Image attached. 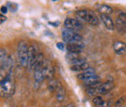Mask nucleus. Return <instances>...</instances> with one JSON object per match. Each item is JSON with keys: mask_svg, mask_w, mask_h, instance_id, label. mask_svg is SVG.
Wrapping results in <instances>:
<instances>
[{"mask_svg": "<svg viewBox=\"0 0 126 107\" xmlns=\"http://www.w3.org/2000/svg\"><path fill=\"white\" fill-rule=\"evenodd\" d=\"M66 107H75V106H74L73 104H68V105H67Z\"/></svg>", "mask_w": 126, "mask_h": 107, "instance_id": "nucleus-28", "label": "nucleus"}, {"mask_svg": "<svg viewBox=\"0 0 126 107\" xmlns=\"http://www.w3.org/2000/svg\"><path fill=\"white\" fill-rule=\"evenodd\" d=\"M66 59L68 60V62L71 65L81 63V62H84L85 61L84 58H82L80 56V54H76V53H68L66 55Z\"/></svg>", "mask_w": 126, "mask_h": 107, "instance_id": "nucleus-10", "label": "nucleus"}, {"mask_svg": "<svg viewBox=\"0 0 126 107\" xmlns=\"http://www.w3.org/2000/svg\"><path fill=\"white\" fill-rule=\"evenodd\" d=\"M38 55H39V53L37 51V48L34 45H30L29 49H28V65H27V68L29 70H34Z\"/></svg>", "mask_w": 126, "mask_h": 107, "instance_id": "nucleus-7", "label": "nucleus"}, {"mask_svg": "<svg viewBox=\"0 0 126 107\" xmlns=\"http://www.w3.org/2000/svg\"><path fill=\"white\" fill-rule=\"evenodd\" d=\"M100 19L103 21V23L105 24V26L107 27V29H109V30H114L115 24H114V21H112V19L110 17V15L100 14Z\"/></svg>", "mask_w": 126, "mask_h": 107, "instance_id": "nucleus-11", "label": "nucleus"}, {"mask_svg": "<svg viewBox=\"0 0 126 107\" xmlns=\"http://www.w3.org/2000/svg\"><path fill=\"white\" fill-rule=\"evenodd\" d=\"M114 87V84L112 81H108L105 83H102L101 85H99L96 88H89L86 90L87 94L92 95V96H96L98 94H106L109 92H110Z\"/></svg>", "mask_w": 126, "mask_h": 107, "instance_id": "nucleus-5", "label": "nucleus"}, {"mask_svg": "<svg viewBox=\"0 0 126 107\" xmlns=\"http://www.w3.org/2000/svg\"><path fill=\"white\" fill-rule=\"evenodd\" d=\"M84 45L82 44V42L80 43H73V44H67L66 50L68 51V53H76V54H80V52L83 50Z\"/></svg>", "mask_w": 126, "mask_h": 107, "instance_id": "nucleus-12", "label": "nucleus"}, {"mask_svg": "<svg viewBox=\"0 0 126 107\" xmlns=\"http://www.w3.org/2000/svg\"><path fill=\"white\" fill-rule=\"evenodd\" d=\"M65 95H66V92H65L63 86L59 89V90H57L56 92H55V96H56V98H57V100H58L59 102H62L63 100H64Z\"/></svg>", "mask_w": 126, "mask_h": 107, "instance_id": "nucleus-21", "label": "nucleus"}, {"mask_svg": "<svg viewBox=\"0 0 126 107\" xmlns=\"http://www.w3.org/2000/svg\"><path fill=\"white\" fill-rule=\"evenodd\" d=\"M99 80H100V77L98 76V75H96V74H94V75L90 76L89 78L85 79V80L83 81V85H84V87L87 88L89 85H91L92 83H94V82H96V81H99Z\"/></svg>", "mask_w": 126, "mask_h": 107, "instance_id": "nucleus-20", "label": "nucleus"}, {"mask_svg": "<svg viewBox=\"0 0 126 107\" xmlns=\"http://www.w3.org/2000/svg\"><path fill=\"white\" fill-rule=\"evenodd\" d=\"M92 102H93V104H94L96 107H101L102 104L104 103V99H103L101 96L96 95V96H94V98L92 99Z\"/></svg>", "mask_w": 126, "mask_h": 107, "instance_id": "nucleus-22", "label": "nucleus"}, {"mask_svg": "<svg viewBox=\"0 0 126 107\" xmlns=\"http://www.w3.org/2000/svg\"><path fill=\"white\" fill-rule=\"evenodd\" d=\"M89 65L86 61L84 62H81V63H78V64H74V65H71V70L72 71H83L85 70L86 68H88Z\"/></svg>", "mask_w": 126, "mask_h": 107, "instance_id": "nucleus-18", "label": "nucleus"}, {"mask_svg": "<svg viewBox=\"0 0 126 107\" xmlns=\"http://www.w3.org/2000/svg\"><path fill=\"white\" fill-rule=\"evenodd\" d=\"M28 49L29 46L26 41H19L16 48L17 61L22 67H27L28 65Z\"/></svg>", "mask_w": 126, "mask_h": 107, "instance_id": "nucleus-3", "label": "nucleus"}, {"mask_svg": "<svg viewBox=\"0 0 126 107\" xmlns=\"http://www.w3.org/2000/svg\"><path fill=\"white\" fill-rule=\"evenodd\" d=\"M76 15L79 18L80 21H86L87 23L94 25V26H98L100 21H99V18L95 15L94 13L90 10H86V9H82V10H78L76 12Z\"/></svg>", "mask_w": 126, "mask_h": 107, "instance_id": "nucleus-4", "label": "nucleus"}, {"mask_svg": "<svg viewBox=\"0 0 126 107\" xmlns=\"http://www.w3.org/2000/svg\"><path fill=\"white\" fill-rule=\"evenodd\" d=\"M7 11H8L7 6H2V7H1V14H2V15H5V14L7 13Z\"/></svg>", "mask_w": 126, "mask_h": 107, "instance_id": "nucleus-25", "label": "nucleus"}, {"mask_svg": "<svg viewBox=\"0 0 126 107\" xmlns=\"http://www.w3.org/2000/svg\"><path fill=\"white\" fill-rule=\"evenodd\" d=\"M44 56L42 53H39L37 61H36V65L34 68V89L38 90L39 86L41 85V83L45 80L44 73H43V64H44Z\"/></svg>", "mask_w": 126, "mask_h": 107, "instance_id": "nucleus-2", "label": "nucleus"}, {"mask_svg": "<svg viewBox=\"0 0 126 107\" xmlns=\"http://www.w3.org/2000/svg\"><path fill=\"white\" fill-rule=\"evenodd\" d=\"M56 47H57L58 49H60V50H64V48H65V47L63 46L62 43H57V44H56Z\"/></svg>", "mask_w": 126, "mask_h": 107, "instance_id": "nucleus-27", "label": "nucleus"}, {"mask_svg": "<svg viewBox=\"0 0 126 107\" xmlns=\"http://www.w3.org/2000/svg\"><path fill=\"white\" fill-rule=\"evenodd\" d=\"M64 25H65L66 28L71 29L73 31H76V32L82 28L81 22L78 20H76V19H73V18H67L64 21Z\"/></svg>", "mask_w": 126, "mask_h": 107, "instance_id": "nucleus-8", "label": "nucleus"}, {"mask_svg": "<svg viewBox=\"0 0 126 107\" xmlns=\"http://www.w3.org/2000/svg\"><path fill=\"white\" fill-rule=\"evenodd\" d=\"M114 24H115V28L117 29V31L121 34L125 33L126 32V22L123 21L121 19H119L118 17L116 18L115 21H114Z\"/></svg>", "mask_w": 126, "mask_h": 107, "instance_id": "nucleus-17", "label": "nucleus"}, {"mask_svg": "<svg viewBox=\"0 0 126 107\" xmlns=\"http://www.w3.org/2000/svg\"><path fill=\"white\" fill-rule=\"evenodd\" d=\"M0 21H1L0 22H1V23H3V22H5V21H7V18H6L4 15H2V14H1V16H0Z\"/></svg>", "mask_w": 126, "mask_h": 107, "instance_id": "nucleus-26", "label": "nucleus"}, {"mask_svg": "<svg viewBox=\"0 0 126 107\" xmlns=\"http://www.w3.org/2000/svg\"><path fill=\"white\" fill-rule=\"evenodd\" d=\"M125 100H126L125 96H122V97L118 98V99L116 100V102L114 103V106H115V107H122L123 103L125 102Z\"/></svg>", "mask_w": 126, "mask_h": 107, "instance_id": "nucleus-23", "label": "nucleus"}, {"mask_svg": "<svg viewBox=\"0 0 126 107\" xmlns=\"http://www.w3.org/2000/svg\"><path fill=\"white\" fill-rule=\"evenodd\" d=\"M111 105H112L111 100H104V103L102 104L101 107H111Z\"/></svg>", "mask_w": 126, "mask_h": 107, "instance_id": "nucleus-24", "label": "nucleus"}, {"mask_svg": "<svg viewBox=\"0 0 126 107\" xmlns=\"http://www.w3.org/2000/svg\"><path fill=\"white\" fill-rule=\"evenodd\" d=\"M113 51L116 55L122 56L126 54V43L122 42V41H116L113 44Z\"/></svg>", "mask_w": 126, "mask_h": 107, "instance_id": "nucleus-13", "label": "nucleus"}, {"mask_svg": "<svg viewBox=\"0 0 126 107\" xmlns=\"http://www.w3.org/2000/svg\"><path fill=\"white\" fill-rule=\"evenodd\" d=\"M43 73H44V77L45 80H51L53 79L54 76V68L51 64V62L48 60H45L44 61V64H43Z\"/></svg>", "mask_w": 126, "mask_h": 107, "instance_id": "nucleus-9", "label": "nucleus"}, {"mask_svg": "<svg viewBox=\"0 0 126 107\" xmlns=\"http://www.w3.org/2000/svg\"><path fill=\"white\" fill-rule=\"evenodd\" d=\"M94 74H96V73H95L94 68H92V67H88V68H86L85 70L81 71L79 74H78V79L84 81L85 79L89 78V77L92 76V75H94Z\"/></svg>", "mask_w": 126, "mask_h": 107, "instance_id": "nucleus-15", "label": "nucleus"}, {"mask_svg": "<svg viewBox=\"0 0 126 107\" xmlns=\"http://www.w3.org/2000/svg\"><path fill=\"white\" fill-rule=\"evenodd\" d=\"M96 9L97 11L100 13V14H105V15H110L112 14L113 10L112 8L109 6V5H106V4H102V5H97L96 6Z\"/></svg>", "mask_w": 126, "mask_h": 107, "instance_id": "nucleus-16", "label": "nucleus"}, {"mask_svg": "<svg viewBox=\"0 0 126 107\" xmlns=\"http://www.w3.org/2000/svg\"><path fill=\"white\" fill-rule=\"evenodd\" d=\"M7 59H8V56H7L6 51H5L3 48H1V49H0V67H1V68L4 67Z\"/></svg>", "mask_w": 126, "mask_h": 107, "instance_id": "nucleus-19", "label": "nucleus"}, {"mask_svg": "<svg viewBox=\"0 0 126 107\" xmlns=\"http://www.w3.org/2000/svg\"><path fill=\"white\" fill-rule=\"evenodd\" d=\"M62 87V85L60 84V82L56 79H51V80H48V83H47V89L48 91L51 92H56L57 90H59L60 88Z\"/></svg>", "mask_w": 126, "mask_h": 107, "instance_id": "nucleus-14", "label": "nucleus"}, {"mask_svg": "<svg viewBox=\"0 0 126 107\" xmlns=\"http://www.w3.org/2000/svg\"><path fill=\"white\" fill-rule=\"evenodd\" d=\"M63 41L67 44H73V43H80L82 42V37L78 32L73 31L68 28H64L61 32Z\"/></svg>", "mask_w": 126, "mask_h": 107, "instance_id": "nucleus-6", "label": "nucleus"}, {"mask_svg": "<svg viewBox=\"0 0 126 107\" xmlns=\"http://www.w3.org/2000/svg\"><path fill=\"white\" fill-rule=\"evenodd\" d=\"M16 90V85H15V80L13 78L12 73L7 74L3 79H1L0 83V92L2 97H11Z\"/></svg>", "mask_w": 126, "mask_h": 107, "instance_id": "nucleus-1", "label": "nucleus"}]
</instances>
